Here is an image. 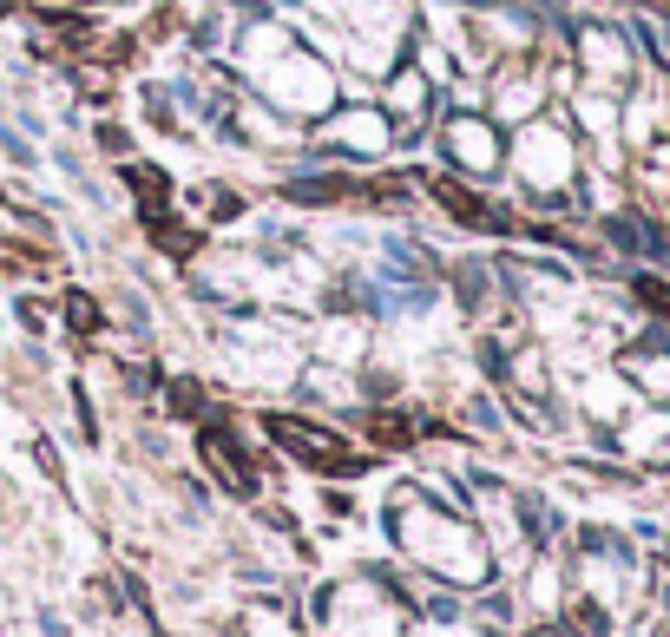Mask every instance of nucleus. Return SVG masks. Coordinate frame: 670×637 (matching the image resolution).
I'll return each mask as SVG.
<instances>
[{
    "mask_svg": "<svg viewBox=\"0 0 670 637\" xmlns=\"http://www.w3.org/2000/svg\"><path fill=\"white\" fill-rule=\"evenodd\" d=\"M20 263H46L39 250H13V243H0V276H20Z\"/></svg>",
    "mask_w": 670,
    "mask_h": 637,
    "instance_id": "nucleus-9",
    "label": "nucleus"
},
{
    "mask_svg": "<svg viewBox=\"0 0 670 637\" xmlns=\"http://www.w3.org/2000/svg\"><path fill=\"white\" fill-rule=\"evenodd\" d=\"M66 322H72V329H79V335H92V329H99V322H105V316H99V303H92V296H86V289H66Z\"/></svg>",
    "mask_w": 670,
    "mask_h": 637,
    "instance_id": "nucleus-6",
    "label": "nucleus"
},
{
    "mask_svg": "<svg viewBox=\"0 0 670 637\" xmlns=\"http://www.w3.org/2000/svg\"><path fill=\"white\" fill-rule=\"evenodd\" d=\"M263 434L276 441V447H289L303 467H316V474H362L368 467V454H355L349 441H336L329 428H316V421H296V414H263Z\"/></svg>",
    "mask_w": 670,
    "mask_h": 637,
    "instance_id": "nucleus-1",
    "label": "nucleus"
},
{
    "mask_svg": "<svg viewBox=\"0 0 670 637\" xmlns=\"http://www.w3.org/2000/svg\"><path fill=\"white\" fill-rule=\"evenodd\" d=\"M145 237H151V243H164L178 263H184V257H197V230L171 224V211H164V204H158V211H145Z\"/></svg>",
    "mask_w": 670,
    "mask_h": 637,
    "instance_id": "nucleus-4",
    "label": "nucleus"
},
{
    "mask_svg": "<svg viewBox=\"0 0 670 637\" xmlns=\"http://www.w3.org/2000/svg\"><path fill=\"white\" fill-rule=\"evenodd\" d=\"M171 408H178V414H204V395H197L191 382H171Z\"/></svg>",
    "mask_w": 670,
    "mask_h": 637,
    "instance_id": "nucleus-8",
    "label": "nucleus"
},
{
    "mask_svg": "<svg viewBox=\"0 0 670 637\" xmlns=\"http://www.w3.org/2000/svg\"><path fill=\"white\" fill-rule=\"evenodd\" d=\"M368 434H375L382 447H408V441H415V428H408L401 414H375V421H368Z\"/></svg>",
    "mask_w": 670,
    "mask_h": 637,
    "instance_id": "nucleus-7",
    "label": "nucleus"
},
{
    "mask_svg": "<svg viewBox=\"0 0 670 637\" xmlns=\"http://www.w3.org/2000/svg\"><path fill=\"white\" fill-rule=\"evenodd\" d=\"M638 296H645L651 309H670V289H665V283H638Z\"/></svg>",
    "mask_w": 670,
    "mask_h": 637,
    "instance_id": "nucleus-10",
    "label": "nucleus"
},
{
    "mask_svg": "<svg viewBox=\"0 0 670 637\" xmlns=\"http://www.w3.org/2000/svg\"><path fill=\"white\" fill-rule=\"evenodd\" d=\"M204 460H217V474H224V487L230 493H250L257 487V474H250V454H243V441H237V428L230 421H204Z\"/></svg>",
    "mask_w": 670,
    "mask_h": 637,
    "instance_id": "nucleus-2",
    "label": "nucleus"
},
{
    "mask_svg": "<svg viewBox=\"0 0 670 637\" xmlns=\"http://www.w3.org/2000/svg\"><path fill=\"white\" fill-rule=\"evenodd\" d=\"M118 178H125V184L138 191V204H145V211H158V204L171 197V178H164V171H151V164H125Z\"/></svg>",
    "mask_w": 670,
    "mask_h": 637,
    "instance_id": "nucleus-5",
    "label": "nucleus"
},
{
    "mask_svg": "<svg viewBox=\"0 0 670 637\" xmlns=\"http://www.w3.org/2000/svg\"><path fill=\"white\" fill-rule=\"evenodd\" d=\"M428 191H434V204H441V211H454V217H461L467 230H487V224H493V211H487V197H474V191H467L461 178H434Z\"/></svg>",
    "mask_w": 670,
    "mask_h": 637,
    "instance_id": "nucleus-3",
    "label": "nucleus"
}]
</instances>
